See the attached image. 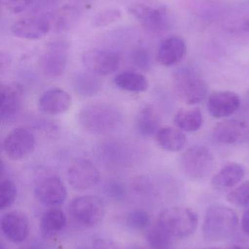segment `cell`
Returning <instances> with one entry per match:
<instances>
[{"label":"cell","mask_w":249,"mask_h":249,"mask_svg":"<svg viewBox=\"0 0 249 249\" xmlns=\"http://www.w3.org/2000/svg\"><path fill=\"white\" fill-rule=\"evenodd\" d=\"M244 167L238 162H230L222 167L211 178L215 189L226 190L236 187L245 177Z\"/></svg>","instance_id":"20"},{"label":"cell","mask_w":249,"mask_h":249,"mask_svg":"<svg viewBox=\"0 0 249 249\" xmlns=\"http://www.w3.org/2000/svg\"><path fill=\"white\" fill-rule=\"evenodd\" d=\"M186 54L185 41L179 36H171L161 42L158 49L157 60L165 67H172L183 61Z\"/></svg>","instance_id":"18"},{"label":"cell","mask_w":249,"mask_h":249,"mask_svg":"<svg viewBox=\"0 0 249 249\" xmlns=\"http://www.w3.org/2000/svg\"><path fill=\"white\" fill-rule=\"evenodd\" d=\"M129 11L146 30L153 33L166 30L171 24V16L165 7L135 4L132 6Z\"/></svg>","instance_id":"9"},{"label":"cell","mask_w":249,"mask_h":249,"mask_svg":"<svg viewBox=\"0 0 249 249\" xmlns=\"http://www.w3.org/2000/svg\"><path fill=\"white\" fill-rule=\"evenodd\" d=\"M66 222L65 214L61 209L57 208L48 209L41 219V232L45 236H54L65 228Z\"/></svg>","instance_id":"25"},{"label":"cell","mask_w":249,"mask_h":249,"mask_svg":"<svg viewBox=\"0 0 249 249\" xmlns=\"http://www.w3.org/2000/svg\"><path fill=\"white\" fill-rule=\"evenodd\" d=\"M36 249L35 248H26V249Z\"/></svg>","instance_id":"40"},{"label":"cell","mask_w":249,"mask_h":249,"mask_svg":"<svg viewBox=\"0 0 249 249\" xmlns=\"http://www.w3.org/2000/svg\"><path fill=\"white\" fill-rule=\"evenodd\" d=\"M127 226L133 230H142L147 228L150 223V216L146 212L135 210L127 215L126 218Z\"/></svg>","instance_id":"30"},{"label":"cell","mask_w":249,"mask_h":249,"mask_svg":"<svg viewBox=\"0 0 249 249\" xmlns=\"http://www.w3.org/2000/svg\"><path fill=\"white\" fill-rule=\"evenodd\" d=\"M122 120L118 107L109 103L91 104L80 109L78 123L82 129L91 134H104L116 128Z\"/></svg>","instance_id":"1"},{"label":"cell","mask_w":249,"mask_h":249,"mask_svg":"<svg viewBox=\"0 0 249 249\" xmlns=\"http://www.w3.org/2000/svg\"><path fill=\"white\" fill-rule=\"evenodd\" d=\"M114 84L118 89L130 93H143L149 89L148 79L143 74L133 71H125L115 76Z\"/></svg>","instance_id":"23"},{"label":"cell","mask_w":249,"mask_h":249,"mask_svg":"<svg viewBox=\"0 0 249 249\" xmlns=\"http://www.w3.org/2000/svg\"><path fill=\"white\" fill-rule=\"evenodd\" d=\"M238 217L235 211L224 206L209 208L205 213L203 236L207 242H220L230 238L236 231Z\"/></svg>","instance_id":"2"},{"label":"cell","mask_w":249,"mask_h":249,"mask_svg":"<svg viewBox=\"0 0 249 249\" xmlns=\"http://www.w3.org/2000/svg\"></svg>","instance_id":"42"},{"label":"cell","mask_w":249,"mask_h":249,"mask_svg":"<svg viewBox=\"0 0 249 249\" xmlns=\"http://www.w3.org/2000/svg\"><path fill=\"white\" fill-rule=\"evenodd\" d=\"M133 60L134 64L141 68H147L150 66V56L145 50L139 49L134 51Z\"/></svg>","instance_id":"34"},{"label":"cell","mask_w":249,"mask_h":249,"mask_svg":"<svg viewBox=\"0 0 249 249\" xmlns=\"http://www.w3.org/2000/svg\"><path fill=\"white\" fill-rule=\"evenodd\" d=\"M82 61L89 72L96 76H107L118 70L121 55L111 50L91 49L83 54Z\"/></svg>","instance_id":"8"},{"label":"cell","mask_w":249,"mask_h":249,"mask_svg":"<svg viewBox=\"0 0 249 249\" xmlns=\"http://www.w3.org/2000/svg\"><path fill=\"white\" fill-rule=\"evenodd\" d=\"M37 200L47 206L57 207L62 204L67 197V190L59 177L48 175L37 181L34 189Z\"/></svg>","instance_id":"11"},{"label":"cell","mask_w":249,"mask_h":249,"mask_svg":"<svg viewBox=\"0 0 249 249\" xmlns=\"http://www.w3.org/2000/svg\"><path fill=\"white\" fill-rule=\"evenodd\" d=\"M239 96L235 92L222 90L212 93L208 99L209 113L217 119L226 118L233 115L241 107Z\"/></svg>","instance_id":"14"},{"label":"cell","mask_w":249,"mask_h":249,"mask_svg":"<svg viewBox=\"0 0 249 249\" xmlns=\"http://www.w3.org/2000/svg\"><path fill=\"white\" fill-rule=\"evenodd\" d=\"M198 217L195 212L185 207H171L161 212L157 225L172 238H184L195 232Z\"/></svg>","instance_id":"4"},{"label":"cell","mask_w":249,"mask_h":249,"mask_svg":"<svg viewBox=\"0 0 249 249\" xmlns=\"http://www.w3.org/2000/svg\"><path fill=\"white\" fill-rule=\"evenodd\" d=\"M172 237L156 224L148 231L146 239L153 249H171Z\"/></svg>","instance_id":"27"},{"label":"cell","mask_w":249,"mask_h":249,"mask_svg":"<svg viewBox=\"0 0 249 249\" xmlns=\"http://www.w3.org/2000/svg\"><path fill=\"white\" fill-rule=\"evenodd\" d=\"M203 124V112L197 107L179 109L174 118V124L183 132L193 133L200 130Z\"/></svg>","instance_id":"24"},{"label":"cell","mask_w":249,"mask_h":249,"mask_svg":"<svg viewBox=\"0 0 249 249\" xmlns=\"http://www.w3.org/2000/svg\"><path fill=\"white\" fill-rule=\"evenodd\" d=\"M121 12L116 9L105 10L98 14V16L95 18L94 23L97 27H102L117 21L118 19L121 18Z\"/></svg>","instance_id":"31"},{"label":"cell","mask_w":249,"mask_h":249,"mask_svg":"<svg viewBox=\"0 0 249 249\" xmlns=\"http://www.w3.org/2000/svg\"><path fill=\"white\" fill-rule=\"evenodd\" d=\"M96 77L89 71L77 73L73 80L75 91L83 97H92L97 94L102 88V83Z\"/></svg>","instance_id":"26"},{"label":"cell","mask_w":249,"mask_h":249,"mask_svg":"<svg viewBox=\"0 0 249 249\" xmlns=\"http://www.w3.org/2000/svg\"><path fill=\"white\" fill-rule=\"evenodd\" d=\"M161 115L153 105H146L142 108L136 118L135 127L137 132L143 136L156 135L161 128Z\"/></svg>","instance_id":"22"},{"label":"cell","mask_w":249,"mask_h":249,"mask_svg":"<svg viewBox=\"0 0 249 249\" xmlns=\"http://www.w3.org/2000/svg\"><path fill=\"white\" fill-rule=\"evenodd\" d=\"M50 30L48 20L42 18H28L16 22L11 27L14 36L20 39L37 40L47 35Z\"/></svg>","instance_id":"19"},{"label":"cell","mask_w":249,"mask_h":249,"mask_svg":"<svg viewBox=\"0 0 249 249\" xmlns=\"http://www.w3.org/2000/svg\"><path fill=\"white\" fill-rule=\"evenodd\" d=\"M72 105V97L61 89H48L39 96L38 107L43 113L58 115L67 112Z\"/></svg>","instance_id":"17"},{"label":"cell","mask_w":249,"mask_h":249,"mask_svg":"<svg viewBox=\"0 0 249 249\" xmlns=\"http://www.w3.org/2000/svg\"><path fill=\"white\" fill-rule=\"evenodd\" d=\"M1 228L9 241L16 244L22 243L29 236V219L22 212L12 211L3 215Z\"/></svg>","instance_id":"16"},{"label":"cell","mask_w":249,"mask_h":249,"mask_svg":"<svg viewBox=\"0 0 249 249\" xmlns=\"http://www.w3.org/2000/svg\"><path fill=\"white\" fill-rule=\"evenodd\" d=\"M68 61V48L63 42H54L48 46L41 59L42 73L49 78H58L65 71Z\"/></svg>","instance_id":"12"},{"label":"cell","mask_w":249,"mask_h":249,"mask_svg":"<svg viewBox=\"0 0 249 249\" xmlns=\"http://www.w3.org/2000/svg\"><path fill=\"white\" fill-rule=\"evenodd\" d=\"M17 196L16 184L10 178H1L0 181V208L7 209L14 203Z\"/></svg>","instance_id":"28"},{"label":"cell","mask_w":249,"mask_h":249,"mask_svg":"<svg viewBox=\"0 0 249 249\" xmlns=\"http://www.w3.org/2000/svg\"><path fill=\"white\" fill-rule=\"evenodd\" d=\"M172 89L177 97L190 106L203 102L209 93L206 80L192 67H184L174 73Z\"/></svg>","instance_id":"3"},{"label":"cell","mask_w":249,"mask_h":249,"mask_svg":"<svg viewBox=\"0 0 249 249\" xmlns=\"http://www.w3.org/2000/svg\"><path fill=\"white\" fill-rule=\"evenodd\" d=\"M105 193L111 198L121 200L126 195L124 184L118 181H111L105 186Z\"/></svg>","instance_id":"33"},{"label":"cell","mask_w":249,"mask_h":249,"mask_svg":"<svg viewBox=\"0 0 249 249\" xmlns=\"http://www.w3.org/2000/svg\"><path fill=\"white\" fill-rule=\"evenodd\" d=\"M103 200L96 196H83L69 203L68 213L73 221L86 228L97 225L105 215Z\"/></svg>","instance_id":"6"},{"label":"cell","mask_w":249,"mask_h":249,"mask_svg":"<svg viewBox=\"0 0 249 249\" xmlns=\"http://www.w3.org/2000/svg\"><path fill=\"white\" fill-rule=\"evenodd\" d=\"M35 135L23 127L13 129L4 138L2 143L4 153L12 160H20L35 149Z\"/></svg>","instance_id":"10"},{"label":"cell","mask_w":249,"mask_h":249,"mask_svg":"<svg viewBox=\"0 0 249 249\" xmlns=\"http://www.w3.org/2000/svg\"><path fill=\"white\" fill-rule=\"evenodd\" d=\"M60 249V248H59V249Z\"/></svg>","instance_id":"41"},{"label":"cell","mask_w":249,"mask_h":249,"mask_svg":"<svg viewBox=\"0 0 249 249\" xmlns=\"http://www.w3.org/2000/svg\"><path fill=\"white\" fill-rule=\"evenodd\" d=\"M180 164L187 177L195 181H201L211 174L214 167V158L209 147L194 145L182 154Z\"/></svg>","instance_id":"5"},{"label":"cell","mask_w":249,"mask_h":249,"mask_svg":"<svg viewBox=\"0 0 249 249\" xmlns=\"http://www.w3.org/2000/svg\"><path fill=\"white\" fill-rule=\"evenodd\" d=\"M244 27H245L246 30L249 32V19L244 23Z\"/></svg>","instance_id":"36"},{"label":"cell","mask_w":249,"mask_h":249,"mask_svg":"<svg viewBox=\"0 0 249 249\" xmlns=\"http://www.w3.org/2000/svg\"><path fill=\"white\" fill-rule=\"evenodd\" d=\"M155 136L158 145L167 152H179L187 143V136L178 127H161Z\"/></svg>","instance_id":"21"},{"label":"cell","mask_w":249,"mask_h":249,"mask_svg":"<svg viewBox=\"0 0 249 249\" xmlns=\"http://www.w3.org/2000/svg\"><path fill=\"white\" fill-rule=\"evenodd\" d=\"M213 135L220 143L242 144L249 141V124L241 120H224L216 124Z\"/></svg>","instance_id":"13"},{"label":"cell","mask_w":249,"mask_h":249,"mask_svg":"<svg viewBox=\"0 0 249 249\" xmlns=\"http://www.w3.org/2000/svg\"><path fill=\"white\" fill-rule=\"evenodd\" d=\"M206 249H221L219 248H216V247H211V248Z\"/></svg>","instance_id":"39"},{"label":"cell","mask_w":249,"mask_h":249,"mask_svg":"<svg viewBox=\"0 0 249 249\" xmlns=\"http://www.w3.org/2000/svg\"><path fill=\"white\" fill-rule=\"evenodd\" d=\"M230 203L238 207H249V181L241 183L227 196Z\"/></svg>","instance_id":"29"},{"label":"cell","mask_w":249,"mask_h":249,"mask_svg":"<svg viewBox=\"0 0 249 249\" xmlns=\"http://www.w3.org/2000/svg\"><path fill=\"white\" fill-rule=\"evenodd\" d=\"M96 249V247H92V248H89V247H83V248H81V249Z\"/></svg>","instance_id":"38"},{"label":"cell","mask_w":249,"mask_h":249,"mask_svg":"<svg viewBox=\"0 0 249 249\" xmlns=\"http://www.w3.org/2000/svg\"><path fill=\"white\" fill-rule=\"evenodd\" d=\"M241 226H242V230L244 233L249 236V209L246 211L243 215Z\"/></svg>","instance_id":"35"},{"label":"cell","mask_w":249,"mask_h":249,"mask_svg":"<svg viewBox=\"0 0 249 249\" xmlns=\"http://www.w3.org/2000/svg\"><path fill=\"white\" fill-rule=\"evenodd\" d=\"M33 0H1L3 6L13 14L22 13L32 4Z\"/></svg>","instance_id":"32"},{"label":"cell","mask_w":249,"mask_h":249,"mask_svg":"<svg viewBox=\"0 0 249 249\" xmlns=\"http://www.w3.org/2000/svg\"><path fill=\"white\" fill-rule=\"evenodd\" d=\"M67 177L69 184L77 190H89L100 181V173L96 165L83 158L72 161L67 168Z\"/></svg>","instance_id":"7"},{"label":"cell","mask_w":249,"mask_h":249,"mask_svg":"<svg viewBox=\"0 0 249 249\" xmlns=\"http://www.w3.org/2000/svg\"><path fill=\"white\" fill-rule=\"evenodd\" d=\"M230 249H247L244 248V247H241V246L239 245H235L233 246V247H232V248H230Z\"/></svg>","instance_id":"37"},{"label":"cell","mask_w":249,"mask_h":249,"mask_svg":"<svg viewBox=\"0 0 249 249\" xmlns=\"http://www.w3.org/2000/svg\"><path fill=\"white\" fill-rule=\"evenodd\" d=\"M23 89L18 83H5L0 88V118L2 121L13 119L21 109Z\"/></svg>","instance_id":"15"}]
</instances>
